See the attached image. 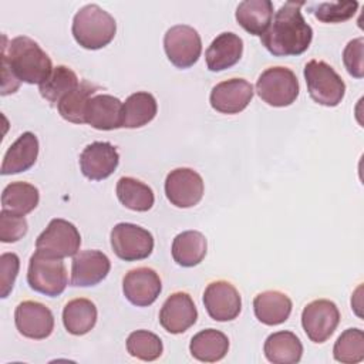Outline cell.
<instances>
[{"label":"cell","instance_id":"cell-1","mask_svg":"<svg viewBox=\"0 0 364 364\" xmlns=\"http://www.w3.org/2000/svg\"><path fill=\"white\" fill-rule=\"evenodd\" d=\"M53 71L51 58L27 36H17L1 44V95L16 92L20 82L41 84Z\"/></svg>","mask_w":364,"mask_h":364},{"label":"cell","instance_id":"cell-2","mask_svg":"<svg viewBox=\"0 0 364 364\" xmlns=\"http://www.w3.org/2000/svg\"><path fill=\"white\" fill-rule=\"evenodd\" d=\"M303 1H287L273 16L266 33L260 37L266 50L276 57L300 55L311 40L313 30L301 14Z\"/></svg>","mask_w":364,"mask_h":364},{"label":"cell","instance_id":"cell-3","mask_svg":"<svg viewBox=\"0 0 364 364\" xmlns=\"http://www.w3.org/2000/svg\"><path fill=\"white\" fill-rule=\"evenodd\" d=\"M71 31L74 40L82 48L100 50L114 40L117 23L115 18L98 4H87L75 13Z\"/></svg>","mask_w":364,"mask_h":364},{"label":"cell","instance_id":"cell-4","mask_svg":"<svg viewBox=\"0 0 364 364\" xmlns=\"http://www.w3.org/2000/svg\"><path fill=\"white\" fill-rule=\"evenodd\" d=\"M304 78L311 100L324 107H337L346 94V84L336 70L321 60L304 65Z\"/></svg>","mask_w":364,"mask_h":364},{"label":"cell","instance_id":"cell-5","mask_svg":"<svg viewBox=\"0 0 364 364\" xmlns=\"http://www.w3.org/2000/svg\"><path fill=\"white\" fill-rule=\"evenodd\" d=\"M27 283L37 293L48 297L60 296L68 284V274L63 259L36 250L28 262Z\"/></svg>","mask_w":364,"mask_h":364},{"label":"cell","instance_id":"cell-6","mask_svg":"<svg viewBox=\"0 0 364 364\" xmlns=\"http://www.w3.org/2000/svg\"><path fill=\"white\" fill-rule=\"evenodd\" d=\"M299 80L287 67L266 68L256 81L257 95L272 107L291 105L299 97Z\"/></svg>","mask_w":364,"mask_h":364},{"label":"cell","instance_id":"cell-7","mask_svg":"<svg viewBox=\"0 0 364 364\" xmlns=\"http://www.w3.org/2000/svg\"><path fill=\"white\" fill-rule=\"evenodd\" d=\"M109 239L114 253L125 262L146 259L154 250L152 233L135 223H117L111 230Z\"/></svg>","mask_w":364,"mask_h":364},{"label":"cell","instance_id":"cell-8","mask_svg":"<svg viewBox=\"0 0 364 364\" xmlns=\"http://www.w3.org/2000/svg\"><path fill=\"white\" fill-rule=\"evenodd\" d=\"M80 245L81 235L78 229L61 218L51 219L36 240V249L38 252L58 259L77 255Z\"/></svg>","mask_w":364,"mask_h":364},{"label":"cell","instance_id":"cell-9","mask_svg":"<svg viewBox=\"0 0 364 364\" xmlns=\"http://www.w3.org/2000/svg\"><path fill=\"white\" fill-rule=\"evenodd\" d=\"M164 48L168 60L178 68L192 67L200 57L202 40L199 33L186 24H176L166 30Z\"/></svg>","mask_w":364,"mask_h":364},{"label":"cell","instance_id":"cell-10","mask_svg":"<svg viewBox=\"0 0 364 364\" xmlns=\"http://www.w3.org/2000/svg\"><path fill=\"white\" fill-rule=\"evenodd\" d=\"M340 323V311L334 301L317 299L301 311V326L310 341L321 344L327 341Z\"/></svg>","mask_w":364,"mask_h":364},{"label":"cell","instance_id":"cell-11","mask_svg":"<svg viewBox=\"0 0 364 364\" xmlns=\"http://www.w3.org/2000/svg\"><path fill=\"white\" fill-rule=\"evenodd\" d=\"M203 179L191 168H176L166 175L165 195L176 208H192L203 196Z\"/></svg>","mask_w":364,"mask_h":364},{"label":"cell","instance_id":"cell-12","mask_svg":"<svg viewBox=\"0 0 364 364\" xmlns=\"http://www.w3.org/2000/svg\"><path fill=\"white\" fill-rule=\"evenodd\" d=\"M203 304L209 317L215 321L235 320L242 310V299L237 289L226 280H216L206 286Z\"/></svg>","mask_w":364,"mask_h":364},{"label":"cell","instance_id":"cell-13","mask_svg":"<svg viewBox=\"0 0 364 364\" xmlns=\"http://www.w3.org/2000/svg\"><path fill=\"white\" fill-rule=\"evenodd\" d=\"M14 323L18 333L27 338L43 340L54 330V316L51 310L34 300L21 301L14 311Z\"/></svg>","mask_w":364,"mask_h":364},{"label":"cell","instance_id":"cell-14","mask_svg":"<svg viewBox=\"0 0 364 364\" xmlns=\"http://www.w3.org/2000/svg\"><path fill=\"white\" fill-rule=\"evenodd\" d=\"M161 277L151 267L131 269L122 279L124 296L136 307L151 306L161 294Z\"/></svg>","mask_w":364,"mask_h":364},{"label":"cell","instance_id":"cell-15","mask_svg":"<svg viewBox=\"0 0 364 364\" xmlns=\"http://www.w3.org/2000/svg\"><path fill=\"white\" fill-rule=\"evenodd\" d=\"M253 85L245 78H230L216 84L210 91V105L220 114H239L253 98Z\"/></svg>","mask_w":364,"mask_h":364},{"label":"cell","instance_id":"cell-16","mask_svg":"<svg viewBox=\"0 0 364 364\" xmlns=\"http://www.w3.org/2000/svg\"><path fill=\"white\" fill-rule=\"evenodd\" d=\"M119 164L117 148L105 141L88 144L80 155V168L85 178L102 181L114 173Z\"/></svg>","mask_w":364,"mask_h":364},{"label":"cell","instance_id":"cell-17","mask_svg":"<svg viewBox=\"0 0 364 364\" xmlns=\"http://www.w3.org/2000/svg\"><path fill=\"white\" fill-rule=\"evenodd\" d=\"M198 310L192 297L185 291L172 293L161 307L159 323L171 334L185 333L196 323Z\"/></svg>","mask_w":364,"mask_h":364},{"label":"cell","instance_id":"cell-18","mask_svg":"<svg viewBox=\"0 0 364 364\" xmlns=\"http://www.w3.org/2000/svg\"><path fill=\"white\" fill-rule=\"evenodd\" d=\"M111 270L108 256L100 250H81L73 257L71 286L90 287L102 282Z\"/></svg>","mask_w":364,"mask_h":364},{"label":"cell","instance_id":"cell-19","mask_svg":"<svg viewBox=\"0 0 364 364\" xmlns=\"http://www.w3.org/2000/svg\"><path fill=\"white\" fill-rule=\"evenodd\" d=\"M85 124L100 131L122 127V102L109 94H95L85 109Z\"/></svg>","mask_w":364,"mask_h":364},{"label":"cell","instance_id":"cell-20","mask_svg":"<svg viewBox=\"0 0 364 364\" xmlns=\"http://www.w3.org/2000/svg\"><path fill=\"white\" fill-rule=\"evenodd\" d=\"M242 53L243 40L237 34L232 31L220 33L212 40L205 53L206 65L213 73L223 71L233 67L240 60Z\"/></svg>","mask_w":364,"mask_h":364},{"label":"cell","instance_id":"cell-21","mask_svg":"<svg viewBox=\"0 0 364 364\" xmlns=\"http://www.w3.org/2000/svg\"><path fill=\"white\" fill-rule=\"evenodd\" d=\"M38 139L33 132H23L6 151L1 175L20 173L30 169L38 156Z\"/></svg>","mask_w":364,"mask_h":364},{"label":"cell","instance_id":"cell-22","mask_svg":"<svg viewBox=\"0 0 364 364\" xmlns=\"http://www.w3.org/2000/svg\"><path fill=\"white\" fill-rule=\"evenodd\" d=\"M291 300L279 290H266L259 293L253 300L256 318L266 326L284 323L291 313Z\"/></svg>","mask_w":364,"mask_h":364},{"label":"cell","instance_id":"cell-23","mask_svg":"<svg viewBox=\"0 0 364 364\" xmlns=\"http://www.w3.org/2000/svg\"><path fill=\"white\" fill-rule=\"evenodd\" d=\"M235 17L249 34L262 37L272 23L273 3L270 0H245L239 3Z\"/></svg>","mask_w":364,"mask_h":364},{"label":"cell","instance_id":"cell-24","mask_svg":"<svg viewBox=\"0 0 364 364\" xmlns=\"http://www.w3.org/2000/svg\"><path fill=\"white\" fill-rule=\"evenodd\" d=\"M263 353L273 364H296L301 360L303 344L291 331H276L266 338Z\"/></svg>","mask_w":364,"mask_h":364},{"label":"cell","instance_id":"cell-25","mask_svg":"<svg viewBox=\"0 0 364 364\" xmlns=\"http://www.w3.org/2000/svg\"><path fill=\"white\" fill-rule=\"evenodd\" d=\"M229 350V338L225 333L215 328H205L196 333L191 343L189 351L193 358L202 363L220 361Z\"/></svg>","mask_w":364,"mask_h":364},{"label":"cell","instance_id":"cell-26","mask_svg":"<svg viewBox=\"0 0 364 364\" xmlns=\"http://www.w3.org/2000/svg\"><path fill=\"white\" fill-rule=\"evenodd\" d=\"M208 250L206 237L198 230H185L175 236L171 247L173 260L182 267H193L199 264Z\"/></svg>","mask_w":364,"mask_h":364},{"label":"cell","instance_id":"cell-27","mask_svg":"<svg viewBox=\"0 0 364 364\" xmlns=\"http://www.w3.org/2000/svg\"><path fill=\"white\" fill-rule=\"evenodd\" d=\"M95 304L84 297L70 300L63 310V324L73 336H84L91 331L97 323Z\"/></svg>","mask_w":364,"mask_h":364},{"label":"cell","instance_id":"cell-28","mask_svg":"<svg viewBox=\"0 0 364 364\" xmlns=\"http://www.w3.org/2000/svg\"><path fill=\"white\" fill-rule=\"evenodd\" d=\"M158 112V104L152 94L138 91L131 94L122 104V127L141 128L149 124Z\"/></svg>","mask_w":364,"mask_h":364},{"label":"cell","instance_id":"cell-29","mask_svg":"<svg viewBox=\"0 0 364 364\" xmlns=\"http://www.w3.org/2000/svg\"><path fill=\"white\" fill-rule=\"evenodd\" d=\"M40 200L38 189L27 182H11L9 183L1 193V209L16 213L27 215L36 209Z\"/></svg>","mask_w":364,"mask_h":364},{"label":"cell","instance_id":"cell-30","mask_svg":"<svg viewBox=\"0 0 364 364\" xmlns=\"http://www.w3.org/2000/svg\"><path fill=\"white\" fill-rule=\"evenodd\" d=\"M119 202L135 212H146L154 206V191L139 179L132 176H122L117 182L115 188Z\"/></svg>","mask_w":364,"mask_h":364},{"label":"cell","instance_id":"cell-31","mask_svg":"<svg viewBox=\"0 0 364 364\" xmlns=\"http://www.w3.org/2000/svg\"><path fill=\"white\" fill-rule=\"evenodd\" d=\"M80 85L77 74L67 65H57L50 75L38 85V91L50 104H58L63 97Z\"/></svg>","mask_w":364,"mask_h":364},{"label":"cell","instance_id":"cell-32","mask_svg":"<svg viewBox=\"0 0 364 364\" xmlns=\"http://www.w3.org/2000/svg\"><path fill=\"white\" fill-rule=\"evenodd\" d=\"M97 87L88 81L80 82L77 88L68 92L61 101L57 104V109L60 115L73 124H85V109L88 101L92 95H95Z\"/></svg>","mask_w":364,"mask_h":364},{"label":"cell","instance_id":"cell-33","mask_svg":"<svg viewBox=\"0 0 364 364\" xmlns=\"http://www.w3.org/2000/svg\"><path fill=\"white\" fill-rule=\"evenodd\" d=\"M333 355L343 364H357L364 360V333L360 328L344 330L334 343Z\"/></svg>","mask_w":364,"mask_h":364},{"label":"cell","instance_id":"cell-34","mask_svg":"<svg viewBox=\"0 0 364 364\" xmlns=\"http://www.w3.org/2000/svg\"><path fill=\"white\" fill-rule=\"evenodd\" d=\"M127 351L129 355L142 360L154 361L162 355L164 344L162 340L148 330L132 331L127 338Z\"/></svg>","mask_w":364,"mask_h":364},{"label":"cell","instance_id":"cell-35","mask_svg":"<svg viewBox=\"0 0 364 364\" xmlns=\"http://www.w3.org/2000/svg\"><path fill=\"white\" fill-rule=\"evenodd\" d=\"M358 9L357 1L320 3L314 7V16L321 23H343L350 20Z\"/></svg>","mask_w":364,"mask_h":364},{"label":"cell","instance_id":"cell-36","mask_svg":"<svg viewBox=\"0 0 364 364\" xmlns=\"http://www.w3.org/2000/svg\"><path fill=\"white\" fill-rule=\"evenodd\" d=\"M28 225L24 216L7 210L0 212V240L3 243H14L27 233Z\"/></svg>","mask_w":364,"mask_h":364},{"label":"cell","instance_id":"cell-37","mask_svg":"<svg viewBox=\"0 0 364 364\" xmlns=\"http://www.w3.org/2000/svg\"><path fill=\"white\" fill-rule=\"evenodd\" d=\"M364 38L357 37L350 40L343 50V63L350 75L354 78H363L364 75Z\"/></svg>","mask_w":364,"mask_h":364},{"label":"cell","instance_id":"cell-38","mask_svg":"<svg viewBox=\"0 0 364 364\" xmlns=\"http://www.w3.org/2000/svg\"><path fill=\"white\" fill-rule=\"evenodd\" d=\"M20 269V259L16 253H3L0 256V296L6 299L13 290Z\"/></svg>","mask_w":364,"mask_h":364}]
</instances>
